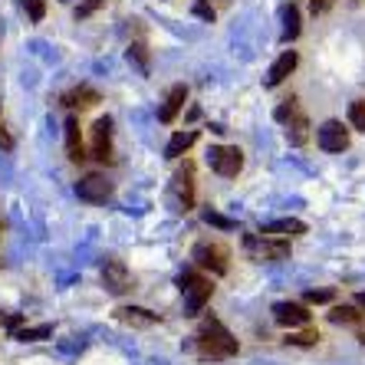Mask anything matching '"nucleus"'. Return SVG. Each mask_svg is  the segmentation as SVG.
<instances>
[{
  "label": "nucleus",
  "mask_w": 365,
  "mask_h": 365,
  "mask_svg": "<svg viewBox=\"0 0 365 365\" xmlns=\"http://www.w3.org/2000/svg\"><path fill=\"white\" fill-rule=\"evenodd\" d=\"M195 14L201 20H207V24H214V10H211V4H207V0H195Z\"/></svg>",
  "instance_id": "nucleus-31"
},
{
  "label": "nucleus",
  "mask_w": 365,
  "mask_h": 365,
  "mask_svg": "<svg viewBox=\"0 0 365 365\" xmlns=\"http://www.w3.org/2000/svg\"><path fill=\"white\" fill-rule=\"evenodd\" d=\"M329 299H332V289H309V293H306V303H309V306L329 303Z\"/></svg>",
  "instance_id": "nucleus-29"
},
{
  "label": "nucleus",
  "mask_w": 365,
  "mask_h": 365,
  "mask_svg": "<svg viewBox=\"0 0 365 365\" xmlns=\"http://www.w3.org/2000/svg\"><path fill=\"white\" fill-rule=\"evenodd\" d=\"M102 4H106V0H86V4H79L76 7V17H93Z\"/></svg>",
  "instance_id": "nucleus-30"
},
{
  "label": "nucleus",
  "mask_w": 365,
  "mask_h": 365,
  "mask_svg": "<svg viewBox=\"0 0 365 365\" xmlns=\"http://www.w3.org/2000/svg\"><path fill=\"white\" fill-rule=\"evenodd\" d=\"M280 20H283V43L297 40L299 36V7L297 4H283Z\"/></svg>",
  "instance_id": "nucleus-18"
},
{
  "label": "nucleus",
  "mask_w": 365,
  "mask_h": 365,
  "mask_svg": "<svg viewBox=\"0 0 365 365\" xmlns=\"http://www.w3.org/2000/svg\"><path fill=\"white\" fill-rule=\"evenodd\" d=\"M207 165H211L221 178H237V171L244 168V152L240 148H224V145H214L207 152Z\"/></svg>",
  "instance_id": "nucleus-3"
},
{
  "label": "nucleus",
  "mask_w": 365,
  "mask_h": 365,
  "mask_svg": "<svg viewBox=\"0 0 365 365\" xmlns=\"http://www.w3.org/2000/svg\"><path fill=\"white\" fill-rule=\"evenodd\" d=\"M359 339H362V342H365V332H362V336H359Z\"/></svg>",
  "instance_id": "nucleus-35"
},
{
  "label": "nucleus",
  "mask_w": 365,
  "mask_h": 365,
  "mask_svg": "<svg viewBox=\"0 0 365 365\" xmlns=\"http://www.w3.org/2000/svg\"><path fill=\"white\" fill-rule=\"evenodd\" d=\"M356 303H359V306H362V309H365V289H362V293H359V297H356Z\"/></svg>",
  "instance_id": "nucleus-34"
},
{
  "label": "nucleus",
  "mask_w": 365,
  "mask_h": 365,
  "mask_svg": "<svg viewBox=\"0 0 365 365\" xmlns=\"http://www.w3.org/2000/svg\"><path fill=\"white\" fill-rule=\"evenodd\" d=\"M53 336V326L50 323H43V326H24V329L14 332V339L20 342H40V339H50Z\"/></svg>",
  "instance_id": "nucleus-22"
},
{
  "label": "nucleus",
  "mask_w": 365,
  "mask_h": 365,
  "mask_svg": "<svg viewBox=\"0 0 365 365\" xmlns=\"http://www.w3.org/2000/svg\"><path fill=\"white\" fill-rule=\"evenodd\" d=\"M24 10L30 14V20L40 24V20L46 17V0H24Z\"/></svg>",
  "instance_id": "nucleus-27"
},
{
  "label": "nucleus",
  "mask_w": 365,
  "mask_h": 365,
  "mask_svg": "<svg viewBox=\"0 0 365 365\" xmlns=\"http://www.w3.org/2000/svg\"><path fill=\"white\" fill-rule=\"evenodd\" d=\"M197 352L201 359H227V356H237V339L224 329L217 319H207L197 332Z\"/></svg>",
  "instance_id": "nucleus-1"
},
{
  "label": "nucleus",
  "mask_w": 365,
  "mask_h": 365,
  "mask_svg": "<svg viewBox=\"0 0 365 365\" xmlns=\"http://www.w3.org/2000/svg\"><path fill=\"white\" fill-rule=\"evenodd\" d=\"M185 102H187V86H171L168 96H165V106L158 109V119L165 125H171V122L178 119V112L185 109Z\"/></svg>",
  "instance_id": "nucleus-12"
},
{
  "label": "nucleus",
  "mask_w": 365,
  "mask_h": 365,
  "mask_svg": "<svg viewBox=\"0 0 365 365\" xmlns=\"http://www.w3.org/2000/svg\"><path fill=\"white\" fill-rule=\"evenodd\" d=\"M297 102H293V99H287V102H283V106H277V112H273V115H277V119H280V122H287V119H293V115H297Z\"/></svg>",
  "instance_id": "nucleus-28"
},
{
  "label": "nucleus",
  "mask_w": 365,
  "mask_h": 365,
  "mask_svg": "<svg viewBox=\"0 0 365 365\" xmlns=\"http://www.w3.org/2000/svg\"><path fill=\"white\" fill-rule=\"evenodd\" d=\"M289 346H316L319 342V332L316 329H303V332H289L287 336Z\"/></svg>",
  "instance_id": "nucleus-23"
},
{
  "label": "nucleus",
  "mask_w": 365,
  "mask_h": 365,
  "mask_svg": "<svg viewBox=\"0 0 365 365\" xmlns=\"http://www.w3.org/2000/svg\"><path fill=\"white\" fill-rule=\"evenodd\" d=\"M244 247H247V254L254 257V260H283V257L289 254V244H287V240L254 237V234H247V237H244Z\"/></svg>",
  "instance_id": "nucleus-4"
},
{
  "label": "nucleus",
  "mask_w": 365,
  "mask_h": 365,
  "mask_svg": "<svg viewBox=\"0 0 365 365\" xmlns=\"http://www.w3.org/2000/svg\"><path fill=\"white\" fill-rule=\"evenodd\" d=\"M260 234H264V237H297V234H306V224L297 221V217H283V221L264 224Z\"/></svg>",
  "instance_id": "nucleus-15"
},
{
  "label": "nucleus",
  "mask_w": 365,
  "mask_h": 365,
  "mask_svg": "<svg viewBox=\"0 0 365 365\" xmlns=\"http://www.w3.org/2000/svg\"><path fill=\"white\" fill-rule=\"evenodd\" d=\"M316 142H319V148L329 155L336 152H346L349 148V132L342 128V122H323V128H319V135H316Z\"/></svg>",
  "instance_id": "nucleus-7"
},
{
  "label": "nucleus",
  "mask_w": 365,
  "mask_h": 365,
  "mask_svg": "<svg viewBox=\"0 0 365 365\" xmlns=\"http://www.w3.org/2000/svg\"><path fill=\"white\" fill-rule=\"evenodd\" d=\"M0 148H4V152H10V148H14V138H10L4 128H0Z\"/></svg>",
  "instance_id": "nucleus-33"
},
{
  "label": "nucleus",
  "mask_w": 365,
  "mask_h": 365,
  "mask_svg": "<svg viewBox=\"0 0 365 365\" xmlns=\"http://www.w3.org/2000/svg\"><path fill=\"white\" fill-rule=\"evenodd\" d=\"M309 122H306V115L303 112H297L293 119H287V138H289V145H306V138H309Z\"/></svg>",
  "instance_id": "nucleus-20"
},
{
  "label": "nucleus",
  "mask_w": 365,
  "mask_h": 365,
  "mask_svg": "<svg viewBox=\"0 0 365 365\" xmlns=\"http://www.w3.org/2000/svg\"><path fill=\"white\" fill-rule=\"evenodd\" d=\"M195 264L201 267V270H211V273H227V247H221V244H197L195 247Z\"/></svg>",
  "instance_id": "nucleus-5"
},
{
  "label": "nucleus",
  "mask_w": 365,
  "mask_h": 365,
  "mask_svg": "<svg viewBox=\"0 0 365 365\" xmlns=\"http://www.w3.org/2000/svg\"><path fill=\"white\" fill-rule=\"evenodd\" d=\"M66 155H69V162H83L86 158L83 135H79V122L73 119V115L66 119Z\"/></svg>",
  "instance_id": "nucleus-17"
},
{
  "label": "nucleus",
  "mask_w": 365,
  "mask_h": 365,
  "mask_svg": "<svg viewBox=\"0 0 365 365\" xmlns=\"http://www.w3.org/2000/svg\"><path fill=\"white\" fill-rule=\"evenodd\" d=\"M102 283H106V289L109 293H128L132 289V277H128V267L122 264V260H115V257H109L106 264H102Z\"/></svg>",
  "instance_id": "nucleus-6"
},
{
  "label": "nucleus",
  "mask_w": 365,
  "mask_h": 365,
  "mask_svg": "<svg viewBox=\"0 0 365 365\" xmlns=\"http://www.w3.org/2000/svg\"><path fill=\"white\" fill-rule=\"evenodd\" d=\"M178 287H181V293H185V313L187 316H197L207 306V299H211V293H214V287H211V280L207 277H201V273H195V270H185L178 277Z\"/></svg>",
  "instance_id": "nucleus-2"
},
{
  "label": "nucleus",
  "mask_w": 365,
  "mask_h": 365,
  "mask_svg": "<svg viewBox=\"0 0 365 365\" xmlns=\"http://www.w3.org/2000/svg\"><path fill=\"white\" fill-rule=\"evenodd\" d=\"M60 102L66 106V109H89V106H96V102H99V93H96V89H89V86H76V89H73V93H66Z\"/></svg>",
  "instance_id": "nucleus-16"
},
{
  "label": "nucleus",
  "mask_w": 365,
  "mask_h": 365,
  "mask_svg": "<svg viewBox=\"0 0 365 365\" xmlns=\"http://www.w3.org/2000/svg\"><path fill=\"white\" fill-rule=\"evenodd\" d=\"M359 319H362V313H359L356 306H332L329 309V323H336V326H356Z\"/></svg>",
  "instance_id": "nucleus-21"
},
{
  "label": "nucleus",
  "mask_w": 365,
  "mask_h": 365,
  "mask_svg": "<svg viewBox=\"0 0 365 365\" xmlns=\"http://www.w3.org/2000/svg\"><path fill=\"white\" fill-rule=\"evenodd\" d=\"M93 158L102 165L112 162V119H96L93 125Z\"/></svg>",
  "instance_id": "nucleus-8"
},
{
  "label": "nucleus",
  "mask_w": 365,
  "mask_h": 365,
  "mask_svg": "<svg viewBox=\"0 0 365 365\" xmlns=\"http://www.w3.org/2000/svg\"><path fill=\"white\" fill-rule=\"evenodd\" d=\"M204 221L211 224V227H221V230H234V227H237V221H230V217L217 214L214 207H207V211H204Z\"/></svg>",
  "instance_id": "nucleus-24"
},
{
  "label": "nucleus",
  "mask_w": 365,
  "mask_h": 365,
  "mask_svg": "<svg viewBox=\"0 0 365 365\" xmlns=\"http://www.w3.org/2000/svg\"><path fill=\"white\" fill-rule=\"evenodd\" d=\"M349 122H352V128L365 132V99H359V102L349 106Z\"/></svg>",
  "instance_id": "nucleus-25"
},
{
  "label": "nucleus",
  "mask_w": 365,
  "mask_h": 365,
  "mask_svg": "<svg viewBox=\"0 0 365 365\" xmlns=\"http://www.w3.org/2000/svg\"><path fill=\"white\" fill-rule=\"evenodd\" d=\"M273 319H277L280 326H287V329H297V326L309 323V309H306L303 303H289V299H283V303L273 306Z\"/></svg>",
  "instance_id": "nucleus-10"
},
{
  "label": "nucleus",
  "mask_w": 365,
  "mask_h": 365,
  "mask_svg": "<svg viewBox=\"0 0 365 365\" xmlns=\"http://www.w3.org/2000/svg\"><path fill=\"white\" fill-rule=\"evenodd\" d=\"M76 195H79V201L106 204V197L112 195V181H106L102 175H86V178L76 185Z\"/></svg>",
  "instance_id": "nucleus-9"
},
{
  "label": "nucleus",
  "mask_w": 365,
  "mask_h": 365,
  "mask_svg": "<svg viewBox=\"0 0 365 365\" xmlns=\"http://www.w3.org/2000/svg\"><path fill=\"white\" fill-rule=\"evenodd\" d=\"M115 319L125 326H155L158 323V313L145 309V306H119V309H115Z\"/></svg>",
  "instance_id": "nucleus-13"
},
{
  "label": "nucleus",
  "mask_w": 365,
  "mask_h": 365,
  "mask_svg": "<svg viewBox=\"0 0 365 365\" xmlns=\"http://www.w3.org/2000/svg\"><path fill=\"white\" fill-rule=\"evenodd\" d=\"M297 63H299V56H297V50H287L280 56V60L273 63L270 66V73H267V86H280L283 79L289 76V73H293V69H297Z\"/></svg>",
  "instance_id": "nucleus-14"
},
{
  "label": "nucleus",
  "mask_w": 365,
  "mask_h": 365,
  "mask_svg": "<svg viewBox=\"0 0 365 365\" xmlns=\"http://www.w3.org/2000/svg\"><path fill=\"white\" fill-rule=\"evenodd\" d=\"M128 60L135 63L142 73H148V50H145L142 43H132V46H128Z\"/></svg>",
  "instance_id": "nucleus-26"
},
{
  "label": "nucleus",
  "mask_w": 365,
  "mask_h": 365,
  "mask_svg": "<svg viewBox=\"0 0 365 365\" xmlns=\"http://www.w3.org/2000/svg\"><path fill=\"white\" fill-rule=\"evenodd\" d=\"M175 195H178L185 211L195 207V165L191 162H185V168H178V175H175Z\"/></svg>",
  "instance_id": "nucleus-11"
},
{
  "label": "nucleus",
  "mask_w": 365,
  "mask_h": 365,
  "mask_svg": "<svg viewBox=\"0 0 365 365\" xmlns=\"http://www.w3.org/2000/svg\"><path fill=\"white\" fill-rule=\"evenodd\" d=\"M195 142H197V132H175L168 148H165V155H168V158H181Z\"/></svg>",
  "instance_id": "nucleus-19"
},
{
  "label": "nucleus",
  "mask_w": 365,
  "mask_h": 365,
  "mask_svg": "<svg viewBox=\"0 0 365 365\" xmlns=\"http://www.w3.org/2000/svg\"><path fill=\"white\" fill-rule=\"evenodd\" d=\"M336 0H309V7H313V14H326V10L332 7Z\"/></svg>",
  "instance_id": "nucleus-32"
}]
</instances>
